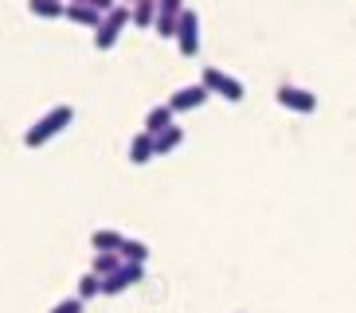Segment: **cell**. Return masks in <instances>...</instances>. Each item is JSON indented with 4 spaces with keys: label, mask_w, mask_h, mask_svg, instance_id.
Returning <instances> with one entry per match:
<instances>
[{
    "label": "cell",
    "mask_w": 356,
    "mask_h": 313,
    "mask_svg": "<svg viewBox=\"0 0 356 313\" xmlns=\"http://www.w3.org/2000/svg\"><path fill=\"white\" fill-rule=\"evenodd\" d=\"M71 122H74V106H67V102L51 106L47 114H40L32 125H28V129H24V145H28V149L47 145V141H51V137H59Z\"/></svg>",
    "instance_id": "6da1fadb"
},
{
    "label": "cell",
    "mask_w": 356,
    "mask_h": 313,
    "mask_svg": "<svg viewBox=\"0 0 356 313\" xmlns=\"http://www.w3.org/2000/svg\"><path fill=\"white\" fill-rule=\"evenodd\" d=\"M200 83L208 86V94H220L223 102H243V98H247V86H243L235 74L220 71V67H204V71H200Z\"/></svg>",
    "instance_id": "7a4b0ae2"
},
{
    "label": "cell",
    "mask_w": 356,
    "mask_h": 313,
    "mask_svg": "<svg viewBox=\"0 0 356 313\" xmlns=\"http://www.w3.org/2000/svg\"><path fill=\"white\" fill-rule=\"evenodd\" d=\"M129 4H118V8H110L102 16V24H98V31H95V47L98 51H110L118 40H122V31L129 28Z\"/></svg>",
    "instance_id": "3957f363"
},
{
    "label": "cell",
    "mask_w": 356,
    "mask_h": 313,
    "mask_svg": "<svg viewBox=\"0 0 356 313\" xmlns=\"http://www.w3.org/2000/svg\"><path fill=\"white\" fill-rule=\"evenodd\" d=\"M274 102L282 106V110H290V114H314L317 110V94L305 90V86H278L274 90Z\"/></svg>",
    "instance_id": "277c9868"
},
{
    "label": "cell",
    "mask_w": 356,
    "mask_h": 313,
    "mask_svg": "<svg viewBox=\"0 0 356 313\" xmlns=\"http://www.w3.org/2000/svg\"><path fill=\"white\" fill-rule=\"evenodd\" d=\"M177 47L184 59H192V55L200 51V12L196 8H184L177 20Z\"/></svg>",
    "instance_id": "5b68a950"
},
{
    "label": "cell",
    "mask_w": 356,
    "mask_h": 313,
    "mask_svg": "<svg viewBox=\"0 0 356 313\" xmlns=\"http://www.w3.org/2000/svg\"><path fill=\"white\" fill-rule=\"evenodd\" d=\"M141 278H145V266H137V262H122L110 278H102V294H106V298H118V294H126L129 286H137Z\"/></svg>",
    "instance_id": "8992f818"
},
{
    "label": "cell",
    "mask_w": 356,
    "mask_h": 313,
    "mask_svg": "<svg viewBox=\"0 0 356 313\" xmlns=\"http://www.w3.org/2000/svg\"><path fill=\"white\" fill-rule=\"evenodd\" d=\"M208 98L211 94L204 83H188V86H180V90L168 94V110H172V114H188V110H200Z\"/></svg>",
    "instance_id": "52a82bcc"
},
{
    "label": "cell",
    "mask_w": 356,
    "mask_h": 313,
    "mask_svg": "<svg viewBox=\"0 0 356 313\" xmlns=\"http://www.w3.org/2000/svg\"><path fill=\"white\" fill-rule=\"evenodd\" d=\"M153 156H157V141H153L145 129L129 137V165H149Z\"/></svg>",
    "instance_id": "ba28073f"
},
{
    "label": "cell",
    "mask_w": 356,
    "mask_h": 313,
    "mask_svg": "<svg viewBox=\"0 0 356 313\" xmlns=\"http://www.w3.org/2000/svg\"><path fill=\"white\" fill-rule=\"evenodd\" d=\"M168 125H177V114L168 110V102H161V106H153L145 114V134L149 137H157V134H165Z\"/></svg>",
    "instance_id": "9c48e42d"
},
{
    "label": "cell",
    "mask_w": 356,
    "mask_h": 313,
    "mask_svg": "<svg viewBox=\"0 0 356 313\" xmlns=\"http://www.w3.org/2000/svg\"><path fill=\"white\" fill-rule=\"evenodd\" d=\"M102 16H106V12H98V8H86V4H67V20H71V24H79V28H90V31H98V24H102Z\"/></svg>",
    "instance_id": "30bf717a"
},
{
    "label": "cell",
    "mask_w": 356,
    "mask_h": 313,
    "mask_svg": "<svg viewBox=\"0 0 356 313\" xmlns=\"http://www.w3.org/2000/svg\"><path fill=\"white\" fill-rule=\"evenodd\" d=\"M129 20H134V28H153L157 24V0H134Z\"/></svg>",
    "instance_id": "8fae6325"
},
{
    "label": "cell",
    "mask_w": 356,
    "mask_h": 313,
    "mask_svg": "<svg viewBox=\"0 0 356 313\" xmlns=\"http://www.w3.org/2000/svg\"><path fill=\"white\" fill-rule=\"evenodd\" d=\"M28 12L40 20H59L67 16V0H28Z\"/></svg>",
    "instance_id": "7c38bea8"
},
{
    "label": "cell",
    "mask_w": 356,
    "mask_h": 313,
    "mask_svg": "<svg viewBox=\"0 0 356 313\" xmlns=\"http://www.w3.org/2000/svg\"><path fill=\"white\" fill-rule=\"evenodd\" d=\"M122 243H126V235H122V231H114V227L90 231V247H95V250H122Z\"/></svg>",
    "instance_id": "4fadbf2b"
},
{
    "label": "cell",
    "mask_w": 356,
    "mask_h": 313,
    "mask_svg": "<svg viewBox=\"0 0 356 313\" xmlns=\"http://www.w3.org/2000/svg\"><path fill=\"white\" fill-rule=\"evenodd\" d=\"M122 266V255L118 250H95V262H90V274H98V278H110V274Z\"/></svg>",
    "instance_id": "5bb4252c"
},
{
    "label": "cell",
    "mask_w": 356,
    "mask_h": 313,
    "mask_svg": "<svg viewBox=\"0 0 356 313\" xmlns=\"http://www.w3.org/2000/svg\"><path fill=\"white\" fill-rule=\"evenodd\" d=\"M122 262H137V266H145L149 262V243H141V239H129L126 235V243H122Z\"/></svg>",
    "instance_id": "9a60e30c"
},
{
    "label": "cell",
    "mask_w": 356,
    "mask_h": 313,
    "mask_svg": "<svg viewBox=\"0 0 356 313\" xmlns=\"http://www.w3.org/2000/svg\"><path fill=\"white\" fill-rule=\"evenodd\" d=\"M153 141H157V156H165V153H172V149L184 145V129H180V125H168L165 134H157Z\"/></svg>",
    "instance_id": "2e32d148"
},
{
    "label": "cell",
    "mask_w": 356,
    "mask_h": 313,
    "mask_svg": "<svg viewBox=\"0 0 356 313\" xmlns=\"http://www.w3.org/2000/svg\"><path fill=\"white\" fill-rule=\"evenodd\" d=\"M98 294H102V278L86 271L83 278H79V294H74V298H83V302H90V298H98Z\"/></svg>",
    "instance_id": "e0dca14e"
},
{
    "label": "cell",
    "mask_w": 356,
    "mask_h": 313,
    "mask_svg": "<svg viewBox=\"0 0 356 313\" xmlns=\"http://www.w3.org/2000/svg\"><path fill=\"white\" fill-rule=\"evenodd\" d=\"M177 20H180V16H161V12H157V24H153V31H157L161 40H177Z\"/></svg>",
    "instance_id": "ac0fdd59"
},
{
    "label": "cell",
    "mask_w": 356,
    "mask_h": 313,
    "mask_svg": "<svg viewBox=\"0 0 356 313\" xmlns=\"http://www.w3.org/2000/svg\"><path fill=\"white\" fill-rule=\"evenodd\" d=\"M51 313H83V298H63L51 305Z\"/></svg>",
    "instance_id": "d6986e66"
},
{
    "label": "cell",
    "mask_w": 356,
    "mask_h": 313,
    "mask_svg": "<svg viewBox=\"0 0 356 313\" xmlns=\"http://www.w3.org/2000/svg\"><path fill=\"white\" fill-rule=\"evenodd\" d=\"M157 12L161 16H180L184 12V0H157Z\"/></svg>",
    "instance_id": "ffe728a7"
},
{
    "label": "cell",
    "mask_w": 356,
    "mask_h": 313,
    "mask_svg": "<svg viewBox=\"0 0 356 313\" xmlns=\"http://www.w3.org/2000/svg\"><path fill=\"white\" fill-rule=\"evenodd\" d=\"M67 4H86V8H98V12H110V8H118L114 0H67Z\"/></svg>",
    "instance_id": "44dd1931"
},
{
    "label": "cell",
    "mask_w": 356,
    "mask_h": 313,
    "mask_svg": "<svg viewBox=\"0 0 356 313\" xmlns=\"http://www.w3.org/2000/svg\"><path fill=\"white\" fill-rule=\"evenodd\" d=\"M118 4H134V0H118Z\"/></svg>",
    "instance_id": "7402d4cb"
}]
</instances>
